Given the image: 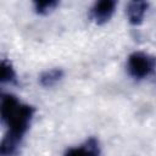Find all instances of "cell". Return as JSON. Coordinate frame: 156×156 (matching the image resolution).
I'll list each match as a JSON object with an SVG mask.
<instances>
[{"label": "cell", "mask_w": 156, "mask_h": 156, "mask_svg": "<svg viewBox=\"0 0 156 156\" xmlns=\"http://www.w3.org/2000/svg\"><path fill=\"white\" fill-rule=\"evenodd\" d=\"M16 82V72L12 67V65L2 60L1 62V83H15Z\"/></svg>", "instance_id": "obj_7"}, {"label": "cell", "mask_w": 156, "mask_h": 156, "mask_svg": "<svg viewBox=\"0 0 156 156\" xmlns=\"http://www.w3.org/2000/svg\"><path fill=\"white\" fill-rule=\"evenodd\" d=\"M1 119L7 126V133L0 146L1 156H12L28 130L34 116V107L21 104L18 99L11 94L2 95L1 99Z\"/></svg>", "instance_id": "obj_1"}, {"label": "cell", "mask_w": 156, "mask_h": 156, "mask_svg": "<svg viewBox=\"0 0 156 156\" xmlns=\"http://www.w3.org/2000/svg\"><path fill=\"white\" fill-rule=\"evenodd\" d=\"M116 9V1L102 0L98 1L91 9V18L98 24H104L112 17Z\"/></svg>", "instance_id": "obj_3"}, {"label": "cell", "mask_w": 156, "mask_h": 156, "mask_svg": "<svg viewBox=\"0 0 156 156\" xmlns=\"http://www.w3.org/2000/svg\"><path fill=\"white\" fill-rule=\"evenodd\" d=\"M63 77V71L61 68H52V69H49V71H45L40 78H39V82L43 87H52L55 85L58 80H61Z\"/></svg>", "instance_id": "obj_6"}, {"label": "cell", "mask_w": 156, "mask_h": 156, "mask_svg": "<svg viewBox=\"0 0 156 156\" xmlns=\"http://www.w3.org/2000/svg\"><path fill=\"white\" fill-rule=\"evenodd\" d=\"M58 5V1L55 0H46V1H35L34 2V10L39 15H48L55 7Z\"/></svg>", "instance_id": "obj_8"}, {"label": "cell", "mask_w": 156, "mask_h": 156, "mask_svg": "<svg viewBox=\"0 0 156 156\" xmlns=\"http://www.w3.org/2000/svg\"><path fill=\"white\" fill-rule=\"evenodd\" d=\"M147 7H149V4L145 1L129 2L127 6V16H128L129 23L133 26H139L144 20V16L147 11Z\"/></svg>", "instance_id": "obj_5"}, {"label": "cell", "mask_w": 156, "mask_h": 156, "mask_svg": "<svg viewBox=\"0 0 156 156\" xmlns=\"http://www.w3.org/2000/svg\"><path fill=\"white\" fill-rule=\"evenodd\" d=\"M156 67V58L146 52L135 51L129 55L127 69L134 79H144L150 76Z\"/></svg>", "instance_id": "obj_2"}, {"label": "cell", "mask_w": 156, "mask_h": 156, "mask_svg": "<svg viewBox=\"0 0 156 156\" xmlns=\"http://www.w3.org/2000/svg\"><path fill=\"white\" fill-rule=\"evenodd\" d=\"M100 146L99 141L95 138H89L84 144L71 147L66 151L65 156H99Z\"/></svg>", "instance_id": "obj_4"}]
</instances>
